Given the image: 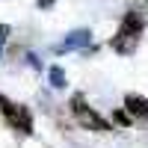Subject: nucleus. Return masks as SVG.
Returning <instances> with one entry per match:
<instances>
[{
  "label": "nucleus",
  "instance_id": "5",
  "mask_svg": "<svg viewBox=\"0 0 148 148\" xmlns=\"http://www.w3.org/2000/svg\"><path fill=\"white\" fill-rule=\"evenodd\" d=\"M53 3V0H39V6H51Z\"/></svg>",
  "mask_w": 148,
  "mask_h": 148
},
{
  "label": "nucleus",
  "instance_id": "1",
  "mask_svg": "<svg viewBox=\"0 0 148 148\" xmlns=\"http://www.w3.org/2000/svg\"><path fill=\"white\" fill-rule=\"evenodd\" d=\"M139 36H142V15L139 12H127L121 18V27L113 36V47L119 53H133L139 45Z\"/></svg>",
  "mask_w": 148,
  "mask_h": 148
},
{
  "label": "nucleus",
  "instance_id": "3",
  "mask_svg": "<svg viewBox=\"0 0 148 148\" xmlns=\"http://www.w3.org/2000/svg\"><path fill=\"white\" fill-rule=\"evenodd\" d=\"M0 110H3V116L12 121V125H15L18 130H24V133H30L33 130V121H30V113L24 107H18V104H9L3 95H0Z\"/></svg>",
  "mask_w": 148,
  "mask_h": 148
},
{
  "label": "nucleus",
  "instance_id": "2",
  "mask_svg": "<svg viewBox=\"0 0 148 148\" xmlns=\"http://www.w3.org/2000/svg\"><path fill=\"white\" fill-rule=\"evenodd\" d=\"M71 113H74V119H77L83 127H92V130H98V133H107V130H110V121L101 119L92 107H86L83 95H74V98H71Z\"/></svg>",
  "mask_w": 148,
  "mask_h": 148
},
{
  "label": "nucleus",
  "instance_id": "4",
  "mask_svg": "<svg viewBox=\"0 0 148 148\" xmlns=\"http://www.w3.org/2000/svg\"><path fill=\"white\" fill-rule=\"evenodd\" d=\"M125 107H127V113L133 119H145L148 121V101H145L142 95H127L125 98Z\"/></svg>",
  "mask_w": 148,
  "mask_h": 148
}]
</instances>
